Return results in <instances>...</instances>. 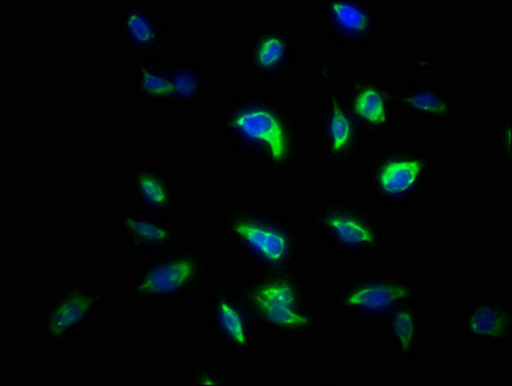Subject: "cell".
I'll return each instance as SVG.
<instances>
[{"label":"cell","instance_id":"obj_1","mask_svg":"<svg viewBox=\"0 0 512 386\" xmlns=\"http://www.w3.org/2000/svg\"><path fill=\"white\" fill-rule=\"evenodd\" d=\"M220 129L246 165H260L266 181L286 177L299 164V121L275 94H236L224 107Z\"/></svg>","mask_w":512,"mask_h":386},{"label":"cell","instance_id":"obj_2","mask_svg":"<svg viewBox=\"0 0 512 386\" xmlns=\"http://www.w3.org/2000/svg\"><path fill=\"white\" fill-rule=\"evenodd\" d=\"M223 224L227 240L250 271L298 269L307 235L290 214L240 201L229 205Z\"/></svg>","mask_w":512,"mask_h":386},{"label":"cell","instance_id":"obj_3","mask_svg":"<svg viewBox=\"0 0 512 386\" xmlns=\"http://www.w3.org/2000/svg\"><path fill=\"white\" fill-rule=\"evenodd\" d=\"M233 289L258 329L282 338H298L320 334L325 327L308 282L298 269L255 272Z\"/></svg>","mask_w":512,"mask_h":386},{"label":"cell","instance_id":"obj_4","mask_svg":"<svg viewBox=\"0 0 512 386\" xmlns=\"http://www.w3.org/2000/svg\"><path fill=\"white\" fill-rule=\"evenodd\" d=\"M213 260L199 249H173L148 255L125 291L123 303L177 305L208 280Z\"/></svg>","mask_w":512,"mask_h":386},{"label":"cell","instance_id":"obj_5","mask_svg":"<svg viewBox=\"0 0 512 386\" xmlns=\"http://www.w3.org/2000/svg\"><path fill=\"white\" fill-rule=\"evenodd\" d=\"M313 224L323 244L338 257H375L388 248L383 224L375 213L341 195L317 201Z\"/></svg>","mask_w":512,"mask_h":386},{"label":"cell","instance_id":"obj_6","mask_svg":"<svg viewBox=\"0 0 512 386\" xmlns=\"http://www.w3.org/2000/svg\"><path fill=\"white\" fill-rule=\"evenodd\" d=\"M433 157L406 145L384 143L368 157V184L372 199L390 210L415 208L433 174Z\"/></svg>","mask_w":512,"mask_h":386},{"label":"cell","instance_id":"obj_7","mask_svg":"<svg viewBox=\"0 0 512 386\" xmlns=\"http://www.w3.org/2000/svg\"><path fill=\"white\" fill-rule=\"evenodd\" d=\"M420 293L419 284L397 269L376 267L344 277L331 304L358 322L381 326L399 307L417 302Z\"/></svg>","mask_w":512,"mask_h":386},{"label":"cell","instance_id":"obj_8","mask_svg":"<svg viewBox=\"0 0 512 386\" xmlns=\"http://www.w3.org/2000/svg\"><path fill=\"white\" fill-rule=\"evenodd\" d=\"M208 83L204 67L190 58L134 64L137 96L147 103L177 107L183 114L204 101Z\"/></svg>","mask_w":512,"mask_h":386},{"label":"cell","instance_id":"obj_9","mask_svg":"<svg viewBox=\"0 0 512 386\" xmlns=\"http://www.w3.org/2000/svg\"><path fill=\"white\" fill-rule=\"evenodd\" d=\"M109 296L82 280L65 282L43 311L39 313V332L53 349L83 335L94 314L107 303Z\"/></svg>","mask_w":512,"mask_h":386},{"label":"cell","instance_id":"obj_10","mask_svg":"<svg viewBox=\"0 0 512 386\" xmlns=\"http://www.w3.org/2000/svg\"><path fill=\"white\" fill-rule=\"evenodd\" d=\"M343 102L349 114L365 137L388 136L394 127L398 107V89L359 71L358 66L347 65Z\"/></svg>","mask_w":512,"mask_h":386},{"label":"cell","instance_id":"obj_11","mask_svg":"<svg viewBox=\"0 0 512 386\" xmlns=\"http://www.w3.org/2000/svg\"><path fill=\"white\" fill-rule=\"evenodd\" d=\"M318 10L323 33L341 49L374 48L383 31L380 7L370 0H321Z\"/></svg>","mask_w":512,"mask_h":386},{"label":"cell","instance_id":"obj_12","mask_svg":"<svg viewBox=\"0 0 512 386\" xmlns=\"http://www.w3.org/2000/svg\"><path fill=\"white\" fill-rule=\"evenodd\" d=\"M320 157L331 165H352L366 154L365 134L349 114L339 89L330 88L314 121Z\"/></svg>","mask_w":512,"mask_h":386},{"label":"cell","instance_id":"obj_13","mask_svg":"<svg viewBox=\"0 0 512 386\" xmlns=\"http://www.w3.org/2000/svg\"><path fill=\"white\" fill-rule=\"evenodd\" d=\"M206 307L208 331L215 343L233 353L255 352L258 327L232 286L223 282L211 290Z\"/></svg>","mask_w":512,"mask_h":386},{"label":"cell","instance_id":"obj_14","mask_svg":"<svg viewBox=\"0 0 512 386\" xmlns=\"http://www.w3.org/2000/svg\"><path fill=\"white\" fill-rule=\"evenodd\" d=\"M116 37L134 64L163 61L168 49V24L147 2H132L116 15Z\"/></svg>","mask_w":512,"mask_h":386},{"label":"cell","instance_id":"obj_15","mask_svg":"<svg viewBox=\"0 0 512 386\" xmlns=\"http://www.w3.org/2000/svg\"><path fill=\"white\" fill-rule=\"evenodd\" d=\"M245 64L256 82L284 84L300 64L298 40L290 30L256 29L247 39Z\"/></svg>","mask_w":512,"mask_h":386},{"label":"cell","instance_id":"obj_16","mask_svg":"<svg viewBox=\"0 0 512 386\" xmlns=\"http://www.w3.org/2000/svg\"><path fill=\"white\" fill-rule=\"evenodd\" d=\"M119 232L134 253H141L145 257L179 248L181 237L170 218L147 212L136 205L121 215Z\"/></svg>","mask_w":512,"mask_h":386},{"label":"cell","instance_id":"obj_17","mask_svg":"<svg viewBox=\"0 0 512 386\" xmlns=\"http://www.w3.org/2000/svg\"><path fill=\"white\" fill-rule=\"evenodd\" d=\"M461 334L466 340L507 348L512 343V304L501 298L474 300L460 314Z\"/></svg>","mask_w":512,"mask_h":386},{"label":"cell","instance_id":"obj_18","mask_svg":"<svg viewBox=\"0 0 512 386\" xmlns=\"http://www.w3.org/2000/svg\"><path fill=\"white\" fill-rule=\"evenodd\" d=\"M398 107L416 123L451 125L457 119V105L451 94L425 78L408 80L406 88L398 91Z\"/></svg>","mask_w":512,"mask_h":386},{"label":"cell","instance_id":"obj_19","mask_svg":"<svg viewBox=\"0 0 512 386\" xmlns=\"http://www.w3.org/2000/svg\"><path fill=\"white\" fill-rule=\"evenodd\" d=\"M130 195L134 205L147 212L172 218L179 208L175 175L156 165H138L130 170Z\"/></svg>","mask_w":512,"mask_h":386},{"label":"cell","instance_id":"obj_20","mask_svg":"<svg viewBox=\"0 0 512 386\" xmlns=\"http://www.w3.org/2000/svg\"><path fill=\"white\" fill-rule=\"evenodd\" d=\"M381 327L388 334L395 357L401 361H417L426 336V321L416 302L394 311Z\"/></svg>","mask_w":512,"mask_h":386},{"label":"cell","instance_id":"obj_21","mask_svg":"<svg viewBox=\"0 0 512 386\" xmlns=\"http://www.w3.org/2000/svg\"><path fill=\"white\" fill-rule=\"evenodd\" d=\"M512 119L510 115H503L496 128V151L501 156L503 165L511 168L512 165Z\"/></svg>","mask_w":512,"mask_h":386},{"label":"cell","instance_id":"obj_22","mask_svg":"<svg viewBox=\"0 0 512 386\" xmlns=\"http://www.w3.org/2000/svg\"><path fill=\"white\" fill-rule=\"evenodd\" d=\"M236 380L226 372L215 371L209 366H199L190 372V385H235Z\"/></svg>","mask_w":512,"mask_h":386},{"label":"cell","instance_id":"obj_23","mask_svg":"<svg viewBox=\"0 0 512 386\" xmlns=\"http://www.w3.org/2000/svg\"><path fill=\"white\" fill-rule=\"evenodd\" d=\"M320 379H321V383L325 384V385H327V384H335V385L345 384V381L341 380V377L338 374V372H329V374L322 375L320 377Z\"/></svg>","mask_w":512,"mask_h":386}]
</instances>
